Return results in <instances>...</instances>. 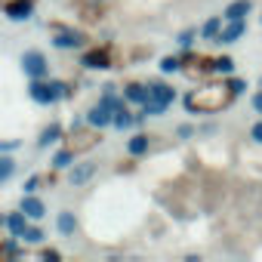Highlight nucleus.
Listing matches in <instances>:
<instances>
[{
	"label": "nucleus",
	"mask_w": 262,
	"mask_h": 262,
	"mask_svg": "<svg viewBox=\"0 0 262 262\" xmlns=\"http://www.w3.org/2000/svg\"><path fill=\"white\" fill-rule=\"evenodd\" d=\"M234 99V93L225 86V83H210V86H201V90H191L185 96V108L194 114H216L222 108H228Z\"/></svg>",
	"instance_id": "nucleus-1"
},
{
	"label": "nucleus",
	"mask_w": 262,
	"mask_h": 262,
	"mask_svg": "<svg viewBox=\"0 0 262 262\" xmlns=\"http://www.w3.org/2000/svg\"><path fill=\"white\" fill-rule=\"evenodd\" d=\"M22 71L28 80H40V77H50V62L40 50H25L22 53Z\"/></svg>",
	"instance_id": "nucleus-2"
},
{
	"label": "nucleus",
	"mask_w": 262,
	"mask_h": 262,
	"mask_svg": "<svg viewBox=\"0 0 262 262\" xmlns=\"http://www.w3.org/2000/svg\"><path fill=\"white\" fill-rule=\"evenodd\" d=\"M83 43H86L83 31L62 28V25H53V47H56V50H80Z\"/></svg>",
	"instance_id": "nucleus-3"
},
{
	"label": "nucleus",
	"mask_w": 262,
	"mask_h": 262,
	"mask_svg": "<svg viewBox=\"0 0 262 262\" xmlns=\"http://www.w3.org/2000/svg\"><path fill=\"white\" fill-rule=\"evenodd\" d=\"M99 133H102V129H93V126H90V129H77V126H74V129H71V142H68V148H71L74 155H80V151L93 148L96 142H102Z\"/></svg>",
	"instance_id": "nucleus-4"
},
{
	"label": "nucleus",
	"mask_w": 262,
	"mask_h": 262,
	"mask_svg": "<svg viewBox=\"0 0 262 262\" xmlns=\"http://www.w3.org/2000/svg\"><path fill=\"white\" fill-rule=\"evenodd\" d=\"M247 34V19H234V22H222V28H219V34H216V43H222V47H231V43H237L241 37Z\"/></svg>",
	"instance_id": "nucleus-5"
},
{
	"label": "nucleus",
	"mask_w": 262,
	"mask_h": 262,
	"mask_svg": "<svg viewBox=\"0 0 262 262\" xmlns=\"http://www.w3.org/2000/svg\"><path fill=\"white\" fill-rule=\"evenodd\" d=\"M111 117H114V111H111L108 105L96 102V105L83 114V123H86V126H93V129H108V126H111Z\"/></svg>",
	"instance_id": "nucleus-6"
},
{
	"label": "nucleus",
	"mask_w": 262,
	"mask_h": 262,
	"mask_svg": "<svg viewBox=\"0 0 262 262\" xmlns=\"http://www.w3.org/2000/svg\"><path fill=\"white\" fill-rule=\"evenodd\" d=\"M93 176H96V164H93V161H80V164H71V167H68V182H71L74 188H83Z\"/></svg>",
	"instance_id": "nucleus-7"
},
{
	"label": "nucleus",
	"mask_w": 262,
	"mask_h": 262,
	"mask_svg": "<svg viewBox=\"0 0 262 262\" xmlns=\"http://www.w3.org/2000/svg\"><path fill=\"white\" fill-rule=\"evenodd\" d=\"M4 10H7V19L10 22H25L34 13V0H7Z\"/></svg>",
	"instance_id": "nucleus-8"
},
{
	"label": "nucleus",
	"mask_w": 262,
	"mask_h": 262,
	"mask_svg": "<svg viewBox=\"0 0 262 262\" xmlns=\"http://www.w3.org/2000/svg\"><path fill=\"white\" fill-rule=\"evenodd\" d=\"M19 210L31 219V222H40L43 216H47V204L37 198V194H22V201H19Z\"/></svg>",
	"instance_id": "nucleus-9"
},
{
	"label": "nucleus",
	"mask_w": 262,
	"mask_h": 262,
	"mask_svg": "<svg viewBox=\"0 0 262 262\" xmlns=\"http://www.w3.org/2000/svg\"><path fill=\"white\" fill-rule=\"evenodd\" d=\"M80 65L90 71H105V68H111V53L108 50H90L80 56Z\"/></svg>",
	"instance_id": "nucleus-10"
},
{
	"label": "nucleus",
	"mask_w": 262,
	"mask_h": 262,
	"mask_svg": "<svg viewBox=\"0 0 262 262\" xmlns=\"http://www.w3.org/2000/svg\"><path fill=\"white\" fill-rule=\"evenodd\" d=\"M28 96H31V102H37V105H53L50 80H47V77H40V80H31V83H28Z\"/></svg>",
	"instance_id": "nucleus-11"
},
{
	"label": "nucleus",
	"mask_w": 262,
	"mask_h": 262,
	"mask_svg": "<svg viewBox=\"0 0 262 262\" xmlns=\"http://www.w3.org/2000/svg\"><path fill=\"white\" fill-rule=\"evenodd\" d=\"M148 99L158 102V105H164V108H170L176 102V90L167 86V83H148Z\"/></svg>",
	"instance_id": "nucleus-12"
},
{
	"label": "nucleus",
	"mask_w": 262,
	"mask_h": 262,
	"mask_svg": "<svg viewBox=\"0 0 262 262\" xmlns=\"http://www.w3.org/2000/svg\"><path fill=\"white\" fill-rule=\"evenodd\" d=\"M253 10V0H231V4L222 10V19L225 22H234V19H247Z\"/></svg>",
	"instance_id": "nucleus-13"
},
{
	"label": "nucleus",
	"mask_w": 262,
	"mask_h": 262,
	"mask_svg": "<svg viewBox=\"0 0 262 262\" xmlns=\"http://www.w3.org/2000/svg\"><path fill=\"white\" fill-rule=\"evenodd\" d=\"M111 126L114 129H120V133H126L129 126H136V114L126 108V102L120 105V108H114V117H111Z\"/></svg>",
	"instance_id": "nucleus-14"
},
{
	"label": "nucleus",
	"mask_w": 262,
	"mask_h": 262,
	"mask_svg": "<svg viewBox=\"0 0 262 262\" xmlns=\"http://www.w3.org/2000/svg\"><path fill=\"white\" fill-rule=\"evenodd\" d=\"M28 222H31V219H28L22 210H13L10 216H4V228H7L10 234H16V237H22V231L28 228Z\"/></svg>",
	"instance_id": "nucleus-15"
},
{
	"label": "nucleus",
	"mask_w": 262,
	"mask_h": 262,
	"mask_svg": "<svg viewBox=\"0 0 262 262\" xmlns=\"http://www.w3.org/2000/svg\"><path fill=\"white\" fill-rule=\"evenodd\" d=\"M62 139V123L59 120H53L50 126H43L40 129V136H37V148H50V145H56Z\"/></svg>",
	"instance_id": "nucleus-16"
},
{
	"label": "nucleus",
	"mask_w": 262,
	"mask_h": 262,
	"mask_svg": "<svg viewBox=\"0 0 262 262\" xmlns=\"http://www.w3.org/2000/svg\"><path fill=\"white\" fill-rule=\"evenodd\" d=\"M148 148H151L148 133H136V136H129V139H126V151H129V158H142V155H148Z\"/></svg>",
	"instance_id": "nucleus-17"
},
{
	"label": "nucleus",
	"mask_w": 262,
	"mask_h": 262,
	"mask_svg": "<svg viewBox=\"0 0 262 262\" xmlns=\"http://www.w3.org/2000/svg\"><path fill=\"white\" fill-rule=\"evenodd\" d=\"M123 99H126V105H142L148 99V83H126Z\"/></svg>",
	"instance_id": "nucleus-18"
},
{
	"label": "nucleus",
	"mask_w": 262,
	"mask_h": 262,
	"mask_svg": "<svg viewBox=\"0 0 262 262\" xmlns=\"http://www.w3.org/2000/svg\"><path fill=\"white\" fill-rule=\"evenodd\" d=\"M56 228H59L62 237H74V231H77V216H74L71 210H62V213L56 216Z\"/></svg>",
	"instance_id": "nucleus-19"
},
{
	"label": "nucleus",
	"mask_w": 262,
	"mask_h": 262,
	"mask_svg": "<svg viewBox=\"0 0 262 262\" xmlns=\"http://www.w3.org/2000/svg\"><path fill=\"white\" fill-rule=\"evenodd\" d=\"M222 22H225L222 16H213V19H207V22L201 25V31H198V34H201L204 40H213V43H216V34H219V28H222Z\"/></svg>",
	"instance_id": "nucleus-20"
},
{
	"label": "nucleus",
	"mask_w": 262,
	"mask_h": 262,
	"mask_svg": "<svg viewBox=\"0 0 262 262\" xmlns=\"http://www.w3.org/2000/svg\"><path fill=\"white\" fill-rule=\"evenodd\" d=\"M213 74H234V59L231 56H219V59H210L207 62Z\"/></svg>",
	"instance_id": "nucleus-21"
},
{
	"label": "nucleus",
	"mask_w": 262,
	"mask_h": 262,
	"mask_svg": "<svg viewBox=\"0 0 262 262\" xmlns=\"http://www.w3.org/2000/svg\"><path fill=\"white\" fill-rule=\"evenodd\" d=\"M50 93H53V105L62 102V99H71V83L68 80H50Z\"/></svg>",
	"instance_id": "nucleus-22"
},
{
	"label": "nucleus",
	"mask_w": 262,
	"mask_h": 262,
	"mask_svg": "<svg viewBox=\"0 0 262 262\" xmlns=\"http://www.w3.org/2000/svg\"><path fill=\"white\" fill-rule=\"evenodd\" d=\"M74 158H77V155H74L71 148H59V151L53 155V161H50V164H53V170H68V167L74 164Z\"/></svg>",
	"instance_id": "nucleus-23"
},
{
	"label": "nucleus",
	"mask_w": 262,
	"mask_h": 262,
	"mask_svg": "<svg viewBox=\"0 0 262 262\" xmlns=\"http://www.w3.org/2000/svg\"><path fill=\"white\" fill-rule=\"evenodd\" d=\"M16 176V158L13 155H0V185L10 182Z\"/></svg>",
	"instance_id": "nucleus-24"
},
{
	"label": "nucleus",
	"mask_w": 262,
	"mask_h": 262,
	"mask_svg": "<svg viewBox=\"0 0 262 262\" xmlns=\"http://www.w3.org/2000/svg\"><path fill=\"white\" fill-rule=\"evenodd\" d=\"M43 237H47V234H43V228H40L37 222H28V228L22 231V237H19V241H22V244H43Z\"/></svg>",
	"instance_id": "nucleus-25"
},
{
	"label": "nucleus",
	"mask_w": 262,
	"mask_h": 262,
	"mask_svg": "<svg viewBox=\"0 0 262 262\" xmlns=\"http://www.w3.org/2000/svg\"><path fill=\"white\" fill-rule=\"evenodd\" d=\"M198 37H201V34H198V28H185V31H179V37H176V43H179L182 50H191Z\"/></svg>",
	"instance_id": "nucleus-26"
},
{
	"label": "nucleus",
	"mask_w": 262,
	"mask_h": 262,
	"mask_svg": "<svg viewBox=\"0 0 262 262\" xmlns=\"http://www.w3.org/2000/svg\"><path fill=\"white\" fill-rule=\"evenodd\" d=\"M161 71H164V74L182 71V59H179V56H164V59H161Z\"/></svg>",
	"instance_id": "nucleus-27"
},
{
	"label": "nucleus",
	"mask_w": 262,
	"mask_h": 262,
	"mask_svg": "<svg viewBox=\"0 0 262 262\" xmlns=\"http://www.w3.org/2000/svg\"><path fill=\"white\" fill-rule=\"evenodd\" d=\"M19 148H22L19 139H0V155H13V151H19Z\"/></svg>",
	"instance_id": "nucleus-28"
},
{
	"label": "nucleus",
	"mask_w": 262,
	"mask_h": 262,
	"mask_svg": "<svg viewBox=\"0 0 262 262\" xmlns=\"http://www.w3.org/2000/svg\"><path fill=\"white\" fill-rule=\"evenodd\" d=\"M176 136H179V139H191V136H198V126H191V123H179V126H176Z\"/></svg>",
	"instance_id": "nucleus-29"
},
{
	"label": "nucleus",
	"mask_w": 262,
	"mask_h": 262,
	"mask_svg": "<svg viewBox=\"0 0 262 262\" xmlns=\"http://www.w3.org/2000/svg\"><path fill=\"white\" fill-rule=\"evenodd\" d=\"M225 86H228L234 96H241V93L247 90V80H241V77H228V80H225Z\"/></svg>",
	"instance_id": "nucleus-30"
},
{
	"label": "nucleus",
	"mask_w": 262,
	"mask_h": 262,
	"mask_svg": "<svg viewBox=\"0 0 262 262\" xmlns=\"http://www.w3.org/2000/svg\"><path fill=\"white\" fill-rule=\"evenodd\" d=\"M37 188H40V176L34 173V176H28V179H25V185H22V194H34Z\"/></svg>",
	"instance_id": "nucleus-31"
},
{
	"label": "nucleus",
	"mask_w": 262,
	"mask_h": 262,
	"mask_svg": "<svg viewBox=\"0 0 262 262\" xmlns=\"http://www.w3.org/2000/svg\"><path fill=\"white\" fill-rule=\"evenodd\" d=\"M250 139H253V142H259V145H262V120H256V123H253V126H250Z\"/></svg>",
	"instance_id": "nucleus-32"
},
{
	"label": "nucleus",
	"mask_w": 262,
	"mask_h": 262,
	"mask_svg": "<svg viewBox=\"0 0 262 262\" xmlns=\"http://www.w3.org/2000/svg\"><path fill=\"white\" fill-rule=\"evenodd\" d=\"M253 105H256V111H262V90H259V93L253 96Z\"/></svg>",
	"instance_id": "nucleus-33"
},
{
	"label": "nucleus",
	"mask_w": 262,
	"mask_h": 262,
	"mask_svg": "<svg viewBox=\"0 0 262 262\" xmlns=\"http://www.w3.org/2000/svg\"><path fill=\"white\" fill-rule=\"evenodd\" d=\"M0 4H7V0H0Z\"/></svg>",
	"instance_id": "nucleus-34"
}]
</instances>
